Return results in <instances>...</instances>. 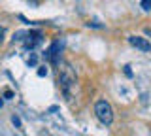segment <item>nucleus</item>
<instances>
[{
	"label": "nucleus",
	"instance_id": "f257e3e1",
	"mask_svg": "<svg viewBox=\"0 0 151 136\" xmlns=\"http://www.w3.org/2000/svg\"><path fill=\"white\" fill-rule=\"evenodd\" d=\"M59 81H60V89H63V93L66 96H70L72 87L76 85V74H74V70L70 68V64H66V63L59 64Z\"/></svg>",
	"mask_w": 151,
	"mask_h": 136
},
{
	"label": "nucleus",
	"instance_id": "f03ea898",
	"mask_svg": "<svg viewBox=\"0 0 151 136\" xmlns=\"http://www.w3.org/2000/svg\"><path fill=\"white\" fill-rule=\"evenodd\" d=\"M94 115H96V119L106 127L113 123V110H111L110 102H106V100H98L96 104H94Z\"/></svg>",
	"mask_w": 151,
	"mask_h": 136
},
{
	"label": "nucleus",
	"instance_id": "7ed1b4c3",
	"mask_svg": "<svg viewBox=\"0 0 151 136\" xmlns=\"http://www.w3.org/2000/svg\"><path fill=\"white\" fill-rule=\"evenodd\" d=\"M129 44L138 47L142 51H151V42L147 38H140V36H129Z\"/></svg>",
	"mask_w": 151,
	"mask_h": 136
},
{
	"label": "nucleus",
	"instance_id": "20e7f679",
	"mask_svg": "<svg viewBox=\"0 0 151 136\" xmlns=\"http://www.w3.org/2000/svg\"><path fill=\"white\" fill-rule=\"evenodd\" d=\"M40 42H42V32L40 30L28 32V34H27V40H25V47L27 49H34Z\"/></svg>",
	"mask_w": 151,
	"mask_h": 136
},
{
	"label": "nucleus",
	"instance_id": "39448f33",
	"mask_svg": "<svg viewBox=\"0 0 151 136\" xmlns=\"http://www.w3.org/2000/svg\"><path fill=\"white\" fill-rule=\"evenodd\" d=\"M140 6H142V10H144V12H151V0H142Z\"/></svg>",
	"mask_w": 151,
	"mask_h": 136
},
{
	"label": "nucleus",
	"instance_id": "423d86ee",
	"mask_svg": "<svg viewBox=\"0 0 151 136\" xmlns=\"http://www.w3.org/2000/svg\"><path fill=\"white\" fill-rule=\"evenodd\" d=\"M36 63H38V57H36V55H30V57H28V60H27L28 66H36Z\"/></svg>",
	"mask_w": 151,
	"mask_h": 136
},
{
	"label": "nucleus",
	"instance_id": "0eeeda50",
	"mask_svg": "<svg viewBox=\"0 0 151 136\" xmlns=\"http://www.w3.org/2000/svg\"><path fill=\"white\" fill-rule=\"evenodd\" d=\"M12 123L17 127V129H21V119H19L17 115H12Z\"/></svg>",
	"mask_w": 151,
	"mask_h": 136
},
{
	"label": "nucleus",
	"instance_id": "6e6552de",
	"mask_svg": "<svg viewBox=\"0 0 151 136\" xmlns=\"http://www.w3.org/2000/svg\"><path fill=\"white\" fill-rule=\"evenodd\" d=\"M38 76H40V78L47 76V68H45V66H40V68H38Z\"/></svg>",
	"mask_w": 151,
	"mask_h": 136
},
{
	"label": "nucleus",
	"instance_id": "1a4fd4ad",
	"mask_svg": "<svg viewBox=\"0 0 151 136\" xmlns=\"http://www.w3.org/2000/svg\"><path fill=\"white\" fill-rule=\"evenodd\" d=\"M4 98H13V93L9 91V89H6V91H4Z\"/></svg>",
	"mask_w": 151,
	"mask_h": 136
},
{
	"label": "nucleus",
	"instance_id": "9d476101",
	"mask_svg": "<svg viewBox=\"0 0 151 136\" xmlns=\"http://www.w3.org/2000/svg\"><path fill=\"white\" fill-rule=\"evenodd\" d=\"M125 74H127V76H129V78H132V70H130V66H129V64H127V66H125Z\"/></svg>",
	"mask_w": 151,
	"mask_h": 136
},
{
	"label": "nucleus",
	"instance_id": "9b49d317",
	"mask_svg": "<svg viewBox=\"0 0 151 136\" xmlns=\"http://www.w3.org/2000/svg\"><path fill=\"white\" fill-rule=\"evenodd\" d=\"M145 34H147V36H151V29H145Z\"/></svg>",
	"mask_w": 151,
	"mask_h": 136
},
{
	"label": "nucleus",
	"instance_id": "f8f14e48",
	"mask_svg": "<svg viewBox=\"0 0 151 136\" xmlns=\"http://www.w3.org/2000/svg\"><path fill=\"white\" fill-rule=\"evenodd\" d=\"M2 104H4V100H2V96H0V108H2Z\"/></svg>",
	"mask_w": 151,
	"mask_h": 136
},
{
	"label": "nucleus",
	"instance_id": "ddd939ff",
	"mask_svg": "<svg viewBox=\"0 0 151 136\" xmlns=\"http://www.w3.org/2000/svg\"><path fill=\"white\" fill-rule=\"evenodd\" d=\"M0 44H2V32H0Z\"/></svg>",
	"mask_w": 151,
	"mask_h": 136
}]
</instances>
